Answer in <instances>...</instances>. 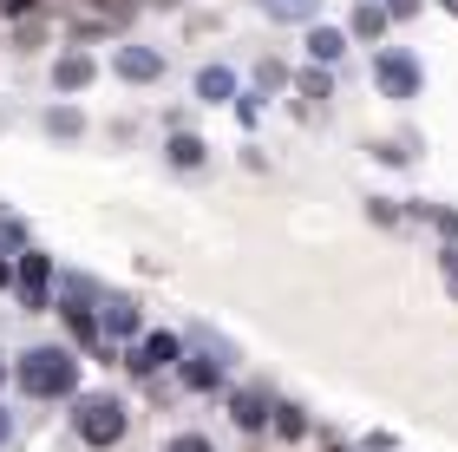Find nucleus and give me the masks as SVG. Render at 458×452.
Instances as JSON below:
<instances>
[{
  "label": "nucleus",
  "instance_id": "nucleus-1",
  "mask_svg": "<svg viewBox=\"0 0 458 452\" xmlns=\"http://www.w3.org/2000/svg\"><path fill=\"white\" fill-rule=\"evenodd\" d=\"M20 387H27L33 400L72 394V387H79V361L66 354V347H33V354L20 361Z\"/></svg>",
  "mask_w": 458,
  "mask_h": 452
},
{
  "label": "nucleus",
  "instance_id": "nucleus-2",
  "mask_svg": "<svg viewBox=\"0 0 458 452\" xmlns=\"http://www.w3.org/2000/svg\"><path fill=\"white\" fill-rule=\"evenodd\" d=\"M79 439L86 446H118L124 439V406L112 400V394H92V400H79Z\"/></svg>",
  "mask_w": 458,
  "mask_h": 452
},
{
  "label": "nucleus",
  "instance_id": "nucleus-3",
  "mask_svg": "<svg viewBox=\"0 0 458 452\" xmlns=\"http://www.w3.org/2000/svg\"><path fill=\"white\" fill-rule=\"evenodd\" d=\"M138 0H72V20L79 33H106V27H124Z\"/></svg>",
  "mask_w": 458,
  "mask_h": 452
},
{
  "label": "nucleus",
  "instance_id": "nucleus-4",
  "mask_svg": "<svg viewBox=\"0 0 458 452\" xmlns=\"http://www.w3.org/2000/svg\"><path fill=\"white\" fill-rule=\"evenodd\" d=\"M20 302H27V308H47V256H27V262H20Z\"/></svg>",
  "mask_w": 458,
  "mask_h": 452
},
{
  "label": "nucleus",
  "instance_id": "nucleus-5",
  "mask_svg": "<svg viewBox=\"0 0 458 452\" xmlns=\"http://www.w3.org/2000/svg\"><path fill=\"white\" fill-rule=\"evenodd\" d=\"M171 361H177V341H171V335H151V341L138 347L131 367H138V374H157V367H171Z\"/></svg>",
  "mask_w": 458,
  "mask_h": 452
},
{
  "label": "nucleus",
  "instance_id": "nucleus-6",
  "mask_svg": "<svg viewBox=\"0 0 458 452\" xmlns=\"http://www.w3.org/2000/svg\"><path fill=\"white\" fill-rule=\"evenodd\" d=\"M157 66H164L157 53H138V47H131V53H118V72H124V79H151Z\"/></svg>",
  "mask_w": 458,
  "mask_h": 452
},
{
  "label": "nucleus",
  "instance_id": "nucleus-7",
  "mask_svg": "<svg viewBox=\"0 0 458 452\" xmlns=\"http://www.w3.org/2000/svg\"><path fill=\"white\" fill-rule=\"evenodd\" d=\"M380 79H386L393 92H412V66H406L400 53H386V59H380Z\"/></svg>",
  "mask_w": 458,
  "mask_h": 452
},
{
  "label": "nucleus",
  "instance_id": "nucleus-8",
  "mask_svg": "<svg viewBox=\"0 0 458 452\" xmlns=\"http://www.w3.org/2000/svg\"><path fill=\"white\" fill-rule=\"evenodd\" d=\"M86 79H92V59H86V53L59 59V86H66V92H72V86H86Z\"/></svg>",
  "mask_w": 458,
  "mask_h": 452
},
{
  "label": "nucleus",
  "instance_id": "nucleus-9",
  "mask_svg": "<svg viewBox=\"0 0 458 452\" xmlns=\"http://www.w3.org/2000/svg\"><path fill=\"white\" fill-rule=\"evenodd\" d=\"M106 328H112V335H131V328H138V308H131V302H112V308H106Z\"/></svg>",
  "mask_w": 458,
  "mask_h": 452
},
{
  "label": "nucleus",
  "instance_id": "nucleus-10",
  "mask_svg": "<svg viewBox=\"0 0 458 452\" xmlns=\"http://www.w3.org/2000/svg\"><path fill=\"white\" fill-rule=\"evenodd\" d=\"M262 394H236V426H262Z\"/></svg>",
  "mask_w": 458,
  "mask_h": 452
},
{
  "label": "nucleus",
  "instance_id": "nucleus-11",
  "mask_svg": "<svg viewBox=\"0 0 458 452\" xmlns=\"http://www.w3.org/2000/svg\"><path fill=\"white\" fill-rule=\"evenodd\" d=\"M183 380H191V387H216V367L210 361H191V367H183Z\"/></svg>",
  "mask_w": 458,
  "mask_h": 452
},
{
  "label": "nucleus",
  "instance_id": "nucleus-12",
  "mask_svg": "<svg viewBox=\"0 0 458 452\" xmlns=\"http://www.w3.org/2000/svg\"><path fill=\"white\" fill-rule=\"evenodd\" d=\"M308 47H315V59H335V53H341V33H315Z\"/></svg>",
  "mask_w": 458,
  "mask_h": 452
},
{
  "label": "nucleus",
  "instance_id": "nucleus-13",
  "mask_svg": "<svg viewBox=\"0 0 458 452\" xmlns=\"http://www.w3.org/2000/svg\"><path fill=\"white\" fill-rule=\"evenodd\" d=\"M171 158H177V164H197V158H203V145H197V138H177Z\"/></svg>",
  "mask_w": 458,
  "mask_h": 452
},
{
  "label": "nucleus",
  "instance_id": "nucleus-14",
  "mask_svg": "<svg viewBox=\"0 0 458 452\" xmlns=\"http://www.w3.org/2000/svg\"><path fill=\"white\" fill-rule=\"evenodd\" d=\"M229 92V72H203V98H223Z\"/></svg>",
  "mask_w": 458,
  "mask_h": 452
},
{
  "label": "nucleus",
  "instance_id": "nucleus-15",
  "mask_svg": "<svg viewBox=\"0 0 458 452\" xmlns=\"http://www.w3.org/2000/svg\"><path fill=\"white\" fill-rule=\"evenodd\" d=\"M164 452H210V439H197V433H183V439H171Z\"/></svg>",
  "mask_w": 458,
  "mask_h": 452
},
{
  "label": "nucleus",
  "instance_id": "nucleus-16",
  "mask_svg": "<svg viewBox=\"0 0 458 452\" xmlns=\"http://www.w3.org/2000/svg\"><path fill=\"white\" fill-rule=\"evenodd\" d=\"M39 0H0V13H33Z\"/></svg>",
  "mask_w": 458,
  "mask_h": 452
},
{
  "label": "nucleus",
  "instance_id": "nucleus-17",
  "mask_svg": "<svg viewBox=\"0 0 458 452\" xmlns=\"http://www.w3.org/2000/svg\"><path fill=\"white\" fill-rule=\"evenodd\" d=\"M0 446H7V414H0Z\"/></svg>",
  "mask_w": 458,
  "mask_h": 452
},
{
  "label": "nucleus",
  "instance_id": "nucleus-18",
  "mask_svg": "<svg viewBox=\"0 0 458 452\" xmlns=\"http://www.w3.org/2000/svg\"><path fill=\"white\" fill-rule=\"evenodd\" d=\"M0 289H7V262H0Z\"/></svg>",
  "mask_w": 458,
  "mask_h": 452
},
{
  "label": "nucleus",
  "instance_id": "nucleus-19",
  "mask_svg": "<svg viewBox=\"0 0 458 452\" xmlns=\"http://www.w3.org/2000/svg\"><path fill=\"white\" fill-rule=\"evenodd\" d=\"M0 374H7V361H0Z\"/></svg>",
  "mask_w": 458,
  "mask_h": 452
}]
</instances>
